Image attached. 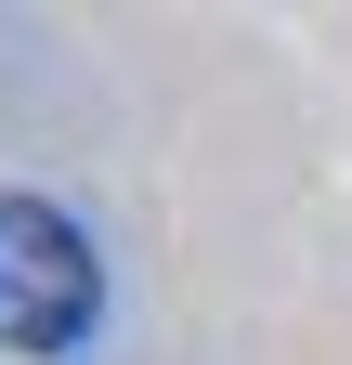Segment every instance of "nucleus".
<instances>
[{"mask_svg": "<svg viewBox=\"0 0 352 365\" xmlns=\"http://www.w3.org/2000/svg\"><path fill=\"white\" fill-rule=\"evenodd\" d=\"M105 313V261L53 196H0V352H78Z\"/></svg>", "mask_w": 352, "mask_h": 365, "instance_id": "f257e3e1", "label": "nucleus"}]
</instances>
